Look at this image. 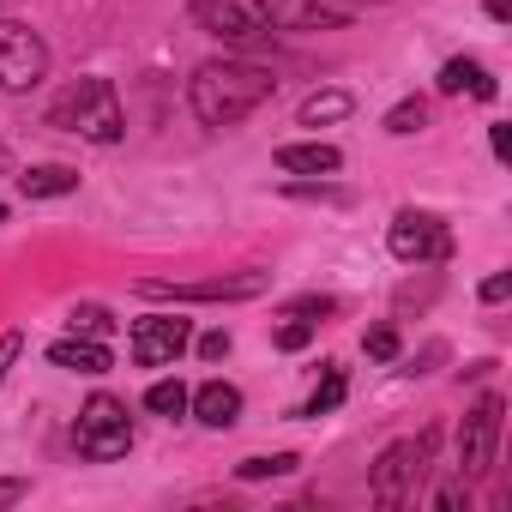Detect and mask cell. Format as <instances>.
I'll return each mask as SVG.
<instances>
[{
    "mask_svg": "<svg viewBox=\"0 0 512 512\" xmlns=\"http://www.w3.org/2000/svg\"><path fill=\"white\" fill-rule=\"evenodd\" d=\"M278 97L272 67H253V61H205L187 85V103L205 127H235L253 109H266Z\"/></svg>",
    "mask_w": 512,
    "mask_h": 512,
    "instance_id": "1",
    "label": "cell"
},
{
    "mask_svg": "<svg viewBox=\"0 0 512 512\" xmlns=\"http://www.w3.org/2000/svg\"><path fill=\"white\" fill-rule=\"evenodd\" d=\"M49 127L79 133V139H91V145H115V139L127 133L121 97H115L109 79H79V85H67V91L49 103Z\"/></svg>",
    "mask_w": 512,
    "mask_h": 512,
    "instance_id": "2",
    "label": "cell"
},
{
    "mask_svg": "<svg viewBox=\"0 0 512 512\" xmlns=\"http://www.w3.org/2000/svg\"><path fill=\"white\" fill-rule=\"evenodd\" d=\"M73 446H79L85 458H97V464L121 458V452L133 446V422H127V404H121V398H109V392H97V398L79 410Z\"/></svg>",
    "mask_w": 512,
    "mask_h": 512,
    "instance_id": "3",
    "label": "cell"
},
{
    "mask_svg": "<svg viewBox=\"0 0 512 512\" xmlns=\"http://www.w3.org/2000/svg\"><path fill=\"white\" fill-rule=\"evenodd\" d=\"M266 272H235V278H205V284H169V278H139V296L151 302H253L266 296Z\"/></svg>",
    "mask_w": 512,
    "mask_h": 512,
    "instance_id": "4",
    "label": "cell"
},
{
    "mask_svg": "<svg viewBox=\"0 0 512 512\" xmlns=\"http://www.w3.org/2000/svg\"><path fill=\"white\" fill-rule=\"evenodd\" d=\"M428 452H434V434H422V440H392V446L380 452V464H374V500H380V506H404V500L416 494V476H422Z\"/></svg>",
    "mask_w": 512,
    "mask_h": 512,
    "instance_id": "5",
    "label": "cell"
},
{
    "mask_svg": "<svg viewBox=\"0 0 512 512\" xmlns=\"http://www.w3.org/2000/svg\"><path fill=\"white\" fill-rule=\"evenodd\" d=\"M49 73V49L31 25H7L0 19V91H31Z\"/></svg>",
    "mask_w": 512,
    "mask_h": 512,
    "instance_id": "6",
    "label": "cell"
},
{
    "mask_svg": "<svg viewBox=\"0 0 512 512\" xmlns=\"http://www.w3.org/2000/svg\"><path fill=\"white\" fill-rule=\"evenodd\" d=\"M386 241H392V253H398L404 266H428V260H446V253H452L446 223H440V217H428V211H398Z\"/></svg>",
    "mask_w": 512,
    "mask_h": 512,
    "instance_id": "7",
    "label": "cell"
},
{
    "mask_svg": "<svg viewBox=\"0 0 512 512\" xmlns=\"http://www.w3.org/2000/svg\"><path fill=\"white\" fill-rule=\"evenodd\" d=\"M500 398L488 392L470 416H464V428H458V470L464 476H482L488 464H494V446H500Z\"/></svg>",
    "mask_w": 512,
    "mask_h": 512,
    "instance_id": "8",
    "label": "cell"
},
{
    "mask_svg": "<svg viewBox=\"0 0 512 512\" xmlns=\"http://www.w3.org/2000/svg\"><path fill=\"white\" fill-rule=\"evenodd\" d=\"M187 344H193V326L175 320V314H145V320H133V362H139V368H163V362H175Z\"/></svg>",
    "mask_w": 512,
    "mask_h": 512,
    "instance_id": "9",
    "label": "cell"
},
{
    "mask_svg": "<svg viewBox=\"0 0 512 512\" xmlns=\"http://www.w3.org/2000/svg\"><path fill=\"white\" fill-rule=\"evenodd\" d=\"M187 13H193L199 31H211L223 43H241V49L266 37V19H253L247 7H235V0H187Z\"/></svg>",
    "mask_w": 512,
    "mask_h": 512,
    "instance_id": "10",
    "label": "cell"
},
{
    "mask_svg": "<svg viewBox=\"0 0 512 512\" xmlns=\"http://www.w3.org/2000/svg\"><path fill=\"white\" fill-rule=\"evenodd\" d=\"M260 13L272 31H320V25H344L350 13L332 0H260Z\"/></svg>",
    "mask_w": 512,
    "mask_h": 512,
    "instance_id": "11",
    "label": "cell"
},
{
    "mask_svg": "<svg viewBox=\"0 0 512 512\" xmlns=\"http://www.w3.org/2000/svg\"><path fill=\"white\" fill-rule=\"evenodd\" d=\"M187 410H193L205 428H235V416H241V392H235L229 380H205L199 392H187Z\"/></svg>",
    "mask_w": 512,
    "mask_h": 512,
    "instance_id": "12",
    "label": "cell"
},
{
    "mask_svg": "<svg viewBox=\"0 0 512 512\" xmlns=\"http://www.w3.org/2000/svg\"><path fill=\"white\" fill-rule=\"evenodd\" d=\"M278 169L284 175H338L344 169V151L338 145H278Z\"/></svg>",
    "mask_w": 512,
    "mask_h": 512,
    "instance_id": "13",
    "label": "cell"
},
{
    "mask_svg": "<svg viewBox=\"0 0 512 512\" xmlns=\"http://www.w3.org/2000/svg\"><path fill=\"white\" fill-rule=\"evenodd\" d=\"M49 362L73 368V374H109V350L97 338H61V344H49Z\"/></svg>",
    "mask_w": 512,
    "mask_h": 512,
    "instance_id": "14",
    "label": "cell"
},
{
    "mask_svg": "<svg viewBox=\"0 0 512 512\" xmlns=\"http://www.w3.org/2000/svg\"><path fill=\"white\" fill-rule=\"evenodd\" d=\"M19 193H25V199H61V193H79V169H67V163L25 169V175H19Z\"/></svg>",
    "mask_w": 512,
    "mask_h": 512,
    "instance_id": "15",
    "label": "cell"
},
{
    "mask_svg": "<svg viewBox=\"0 0 512 512\" xmlns=\"http://www.w3.org/2000/svg\"><path fill=\"white\" fill-rule=\"evenodd\" d=\"M440 91H446V97H458V91H470V97H482V103H494V91H500V85H494V79H488V73H482L476 61H446V67H440Z\"/></svg>",
    "mask_w": 512,
    "mask_h": 512,
    "instance_id": "16",
    "label": "cell"
},
{
    "mask_svg": "<svg viewBox=\"0 0 512 512\" xmlns=\"http://www.w3.org/2000/svg\"><path fill=\"white\" fill-rule=\"evenodd\" d=\"M356 109V97L350 91H314L308 103H302V127H326V121H344Z\"/></svg>",
    "mask_w": 512,
    "mask_h": 512,
    "instance_id": "17",
    "label": "cell"
},
{
    "mask_svg": "<svg viewBox=\"0 0 512 512\" xmlns=\"http://www.w3.org/2000/svg\"><path fill=\"white\" fill-rule=\"evenodd\" d=\"M296 464H302L296 452H272V458H241V464H235V476H241V482H266V476H290Z\"/></svg>",
    "mask_w": 512,
    "mask_h": 512,
    "instance_id": "18",
    "label": "cell"
},
{
    "mask_svg": "<svg viewBox=\"0 0 512 512\" xmlns=\"http://www.w3.org/2000/svg\"><path fill=\"white\" fill-rule=\"evenodd\" d=\"M338 398H344V368H338V362H326V380L314 386V398H308V410H302V416H326V410H338Z\"/></svg>",
    "mask_w": 512,
    "mask_h": 512,
    "instance_id": "19",
    "label": "cell"
},
{
    "mask_svg": "<svg viewBox=\"0 0 512 512\" xmlns=\"http://www.w3.org/2000/svg\"><path fill=\"white\" fill-rule=\"evenodd\" d=\"M145 404H151L157 416H181V410H187V386H181V380H157V386L145 392Z\"/></svg>",
    "mask_w": 512,
    "mask_h": 512,
    "instance_id": "20",
    "label": "cell"
},
{
    "mask_svg": "<svg viewBox=\"0 0 512 512\" xmlns=\"http://www.w3.org/2000/svg\"><path fill=\"white\" fill-rule=\"evenodd\" d=\"M422 121H428V103H422V97H404V103L386 115V133H416Z\"/></svg>",
    "mask_w": 512,
    "mask_h": 512,
    "instance_id": "21",
    "label": "cell"
},
{
    "mask_svg": "<svg viewBox=\"0 0 512 512\" xmlns=\"http://www.w3.org/2000/svg\"><path fill=\"white\" fill-rule=\"evenodd\" d=\"M109 308H97V302H85V308H73V332H85V338H109Z\"/></svg>",
    "mask_w": 512,
    "mask_h": 512,
    "instance_id": "22",
    "label": "cell"
},
{
    "mask_svg": "<svg viewBox=\"0 0 512 512\" xmlns=\"http://www.w3.org/2000/svg\"><path fill=\"white\" fill-rule=\"evenodd\" d=\"M308 338H314V320H290V326H278V332H272V344H278V350H308Z\"/></svg>",
    "mask_w": 512,
    "mask_h": 512,
    "instance_id": "23",
    "label": "cell"
},
{
    "mask_svg": "<svg viewBox=\"0 0 512 512\" xmlns=\"http://www.w3.org/2000/svg\"><path fill=\"white\" fill-rule=\"evenodd\" d=\"M362 350H368L374 362H392V356H398V332H392V326H374V332L362 338Z\"/></svg>",
    "mask_w": 512,
    "mask_h": 512,
    "instance_id": "24",
    "label": "cell"
},
{
    "mask_svg": "<svg viewBox=\"0 0 512 512\" xmlns=\"http://www.w3.org/2000/svg\"><path fill=\"white\" fill-rule=\"evenodd\" d=\"M19 350H25V338H19V332H0V380H7V368L19 362Z\"/></svg>",
    "mask_w": 512,
    "mask_h": 512,
    "instance_id": "25",
    "label": "cell"
},
{
    "mask_svg": "<svg viewBox=\"0 0 512 512\" xmlns=\"http://www.w3.org/2000/svg\"><path fill=\"white\" fill-rule=\"evenodd\" d=\"M199 356H205V362H223V356H229V332H205V338H199Z\"/></svg>",
    "mask_w": 512,
    "mask_h": 512,
    "instance_id": "26",
    "label": "cell"
},
{
    "mask_svg": "<svg viewBox=\"0 0 512 512\" xmlns=\"http://www.w3.org/2000/svg\"><path fill=\"white\" fill-rule=\"evenodd\" d=\"M25 494H31V482H25V476H7V482H0V506H19Z\"/></svg>",
    "mask_w": 512,
    "mask_h": 512,
    "instance_id": "27",
    "label": "cell"
},
{
    "mask_svg": "<svg viewBox=\"0 0 512 512\" xmlns=\"http://www.w3.org/2000/svg\"><path fill=\"white\" fill-rule=\"evenodd\" d=\"M506 296H512V278H506V272H494V278L482 284V302H506Z\"/></svg>",
    "mask_w": 512,
    "mask_h": 512,
    "instance_id": "28",
    "label": "cell"
},
{
    "mask_svg": "<svg viewBox=\"0 0 512 512\" xmlns=\"http://www.w3.org/2000/svg\"><path fill=\"white\" fill-rule=\"evenodd\" d=\"M290 193H296V199H344L338 187H290Z\"/></svg>",
    "mask_w": 512,
    "mask_h": 512,
    "instance_id": "29",
    "label": "cell"
},
{
    "mask_svg": "<svg viewBox=\"0 0 512 512\" xmlns=\"http://www.w3.org/2000/svg\"><path fill=\"white\" fill-rule=\"evenodd\" d=\"M494 157H500V163L512 157V133H506V127H494Z\"/></svg>",
    "mask_w": 512,
    "mask_h": 512,
    "instance_id": "30",
    "label": "cell"
},
{
    "mask_svg": "<svg viewBox=\"0 0 512 512\" xmlns=\"http://www.w3.org/2000/svg\"><path fill=\"white\" fill-rule=\"evenodd\" d=\"M488 19H500V25H506V19H512V0H488Z\"/></svg>",
    "mask_w": 512,
    "mask_h": 512,
    "instance_id": "31",
    "label": "cell"
},
{
    "mask_svg": "<svg viewBox=\"0 0 512 512\" xmlns=\"http://www.w3.org/2000/svg\"><path fill=\"white\" fill-rule=\"evenodd\" d=\"M7 163H13V157H7V145H0V169H7Z\"/></svg>",
    "mask_w": 512,
    "mask_h": 512,
    "instance_id": "32",
    "label": "cell"
},
{
    "mask_svg": "<svg viewBox=\"0 0 512 512\" xmlns=\"http://www.w3.org/2000/svg\"><path fill=\"white\" fill-rule=\"evenodd\" d=\"M0 223H7V205H0Z\"/></svg>",
    "mask_w": 512,
    "mask_h": 512,
    "instance_id": "33",
    "label": "cell"
}]
</instances>
